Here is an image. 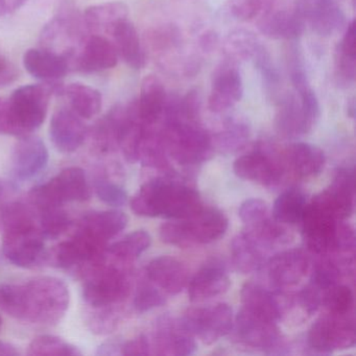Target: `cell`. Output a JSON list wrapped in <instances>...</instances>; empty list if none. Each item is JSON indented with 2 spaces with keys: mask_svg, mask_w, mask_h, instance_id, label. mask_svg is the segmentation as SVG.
<instances>
[{
  "mask_svg": "<svg viewBox=\"0 0 356 356\" xmlns=\"http://www.w3.org/2000/svg\"><path fill=\"white\" fill-rule=\"evenodd\" d=\"M70 305L67 285L55 277H39L26 284H0V309L14 318L39 324L59 322Z\"/></svg>",
  "mask_w": 356,
  "mask_h": 356,
  "instance_id": "6da1fadb",
  "label": "cell"
},
{
  "mask_svg": "<svg viewBox=\"0 0 356 356\" xmlns=\"http://www.w3.org/2000/svg\"><path fill=\"white\" fill-rule=\"evenodd\" d=\"M200 193L193 187L172 178H157L145 183L131 200L137 216L183 220L203 208Z\"/></svg>",
  "mask_w": 356,
  "mask_h": 356,
  "instance_id": "7a4b0ae2",
  "label": "cell"
},
{
  "mask_svg": "<svg viewBox=\"0 0 356 356\" xmlns=\"http://www.w3.org/2000/svg\"><path fill=\"white\" fill-rule=\"evenodd\" d=\"M61 82L26 85L8 99L10 135L26 136L40 128L47 118L51 95H63Z\"/></svg>",
  "mask_w": 356,
  "mask_h": 356,
  "instance_id": "3957f363",
  "label": "cell"
},
{
  "mask_svg": "<svg viewBox=\"0 0 356 356\" xmlns=\"http://www.w3.org/2000/svg\"><path fill=\"white\" fill-rule=\"evenodd\" d=\"M160 135L168 156L182 165L207 161L213 154V139L197 120H164Z\"/></svg>",
  "mask_w": 356,
  "mask_h": 356,
  "instance_id": "277c9868",
  "label": "cell"
},
{
  "mask_svg": "<svg viewBox=\"0 0 356 356\" xmlns=\"http://www.w3.org/2000/svg\"><path fill=\"white\" fill-rule=\"evenodd\" d=\"M228 218L216 208H202L191 218L175 220L160 227V238L178 248L213 243L228 230Z\"/></svg>",
  "mask_w": 356,
  "mask_h": 356,
  "instance_id": "5b68a950",
  "label": "cell"
},
{
  "mask_svg": "<svg viewBox=\"0 0 356 356\" xmlns=\"http://www.w3.org/2000/svg\"><path fill=\"white\" fill-rule=\"evenodd\" d=\"M83 16L81 17L74 8L64 7L61 13L43 28L40 35L41 49L51 51L64 58L74 70L76 57L88 37ZM89 33V32H88Z\"/></svg>",
  "mask_w": 356,
  "mask_h": 356,
  "instance_id": "8992f818",
  "label": "cell"
},
{
  "mask_svg": "<svg viewBox=\"0 0 356 356\" xmlns=\"http://www.w3.org/2000/svg\"><path fill=\"white\" fill-rule=\"evenodd\" d=\"M131 289L128 270L105 260L88 270L83 296L93 307H107L124 301Z\"/></svg>",
  "mask_w": 356,
  "mask_h": 356,
  "instance_id": "52a82bcc",
  "label": "cell"
},
{
  "mask_svg": "<svg viewBox=\"0 0 356 356\" xmlns=\"http://www.w3.org/2000/svg\"><path fill=\"white\" fill-rule=\"evenodd\" d=\"M90 187L84 170L70 168L45 184L35 187L31 200L40 211L61 207L65 202H84L90 197Z\"/></svg>",
  "mask_w": 356,
  "mask_h": 356,
  "instance_id": "ba28073f",
  "label": "cell"
},
{
  "mask_svg": "<svg viewBox=\"0 0 356 356\" xmlns=\"http://www.w3.org/2000/svg\"><path fill=\"white\" fill-rule=\"evenodd\" d=\"M3 251L8 260L20 268L39 266L47 258L44 236L34 222L5 229Z\"/></svg>",
  "mask_w": 356,
  "mask_h": 356,
  "instance_id": "9c48e42d",
  "label": "cell"
},
{
  "mask_svg": "<svg viewBox=\"0 0 356 356\" xmlns=\"http://www.w3.org/2000/svg\"><path fill=\"white\" fill-rule=\"evenodd\" d=\"M310 349L318 354H330L355 343V326L351 314H327L316 321L307 334Z\"/></svg>",
  "mask_w": 356,
  "mask_h": 356,
  "instance_id": "30bf717a",
  "label": "cell"
},
{
  "mask_svg": "<svg viewBox=\"0 0 356 356\" xmlns=\"http://www.w3.org/2000/svg\"><path fill=\"white\" fill-rule=\"evenodd\" d=\"M180 321L193 337H197L206 345H211L232 329V308L225 303L191 308Z\"/></svg>",
  "mask_w": 356,
  "mask_h": 356,
  "instance_id": "8fae6325",
  "label": "cell"
},
{
  "mask_svg": "<svg viewBox=\"0 0 356 356\" xmlns=\"http://www.w3.org/2000/svg\"><path fill=\"white\" fill-rule=\"evenodd\" d=\"M341 220L312 200L302 218V237L308 251L318 256L335 253L337 225Z\"/></svg>",
  "mask_w": 356,
  "mask_h": 356,
  "instance_id": "7c38bea8",
  "label": "cell"
},
{
  "mask_svg": "<svg viewBox=\"0 0 356 356\" xmlns=\"http://www.w3.org/2000/svg\"><path fill=\"white\" fill-rule=\"evenodd\" d=\"M233 170L239 178L264 186L279 184L285 174L282 153L268 147H258L237 158Z\"/></svg>",
  "mask_w": 356,
  "mask_h": 356,
  "instance_id": "4fadbf2b",
  "label": "cell"
},
{
  "mask_svg": "<svg viewBox=\"0 0 356 356\" xmlns=\"http://www.w3.org/2000/svg\"><path fill=\"white\" fill-rule=\"evenodd\" d=\"M293 11L322 37L332 36L346 26L345 14L337 0H297Z\"/></svg>",
  "mask_w": 356,
  "mask_h": 356,
  "instance_id": "5bb4252c",
  "label": "cell"
},
{
  "mask_svg": "<svg viewBox=\"0 0 356 356\" xmlns=\"http://www.w3.org/2000/svg\"><path fill=\"white\" fill-rule=\"evenodd\" d=\"M243 95V82L236 64L227 61L212 78L208 108L212 113H222L234 107Z\"/></svg>",
  "mask_w": 356,
  "mask_h": 356,
  "instance_id": "9a60e30c",
  "label": "cell"
},
{
  "mask_svg": "<svg viewBox=\"0 0 356 356\" xmlns=\"http://www.w3.org/2000/svg\"><path fill=\"white\" fill-rule=\"evenodd\" d=\"M309 258L303 250L291 249L273 256L268 262L272 286L281 291L299 284L309 270Z\"/></svg>",
  "mask_w": 356,
  "mask_h": 356,
  "instance_id": "2e32d148",
  "label": "cell"
},
{
  "mask_svg": "<svg viewBox=\"0 0 356 356\" xmlns=\"http://www.w3.org/2000/svg\"><path fill=\"white\" fill-rule=\"evenodd\" d=\"M314 201L337 220H345L351 216L354 208L353 168L337 170L330 186L316 195Z\"/></svg>",
  "mask_w": 356,
  "mask_h": 356,
  "instance_id": "e0dca14e",
  "label": "cell"
},
{
  "mask_svg": "<svg viewBox=\"0 0 356 356\" xmlns=\"http://www.w3.org/2000/svg\"><path fill=\"white\" fill-rule=\"evenodd\" d=\"M241 296L243 310L268 322H278L289 306L281 291L273 293L258 283H245Z\"/></svg>",
  "mask_w": 356,
  "mask_h": 356,
  "instance_id": "ac0fdd59",
  "label": "cell"
},
{
  "mask_svg": "<svg viewBox=\"0 0 356 356\" xmlns=\"http://www.w3.org/2000/svg\"><path fill=\"white\" fill-rule=\"evenodd\" d=\"M235 325L239 339L251 347L266 349L270 353L283 347L277 323L262 320L241 308Z\"/></svg>",
  "mask_w": 356,
  "mask_h": 356,
  "instance_id": "d6986e66",
  "label": "cell"
},
{
  "mask_svg": "<svg viewBox=\"0 0 356 356\" xmlns=\"http://www.w3.org/2000/svg\"><path fill=\"white\" fill-rule=\"evenodd\" d=\"M87 129L76 112L61 108L54 113L49 135L55 147L62 153H72L84 143Z\"/></svg>",
  "mask_w": 356,
  "mask_h": 356,
  "instance_id": "ffe728a7",
  "label": "cell"
},
{
  "mask_svg": "<svg viewBox=\"0 0 356 356\" xmlns=\"http://www.w3.org/2000/svg\"><path fill=\"white\" fill-rule=\"evenodd\" d=\"M49 162L47 145L39 137H20L13 153L15 176L20 180H30L40 174Z\"/></svg>",
  "mask_w": 356,
  "mask_h": 356,
  "instance_id": "44dd1931",
  "label": "cell"
},
{
  "mask_svg": "<svg viewBox=\"0 0 356 356\" xmlns=\"http://www.w3.org/2000/svg\"><path fill=\"white\" fill-rule=\"evenodd\" d=\"M118 54L111 41L101 35H91L85 41L76 57L74 70L95 74L116 66Z\"/></svg>",
  "mask_w": 356,
  "mask_h": 356,
  "instance_id": "7402d4cb",
  "label": "cell"
},
{
  "mask_svg": "<svg viewBox=\"0 0 356 356\" xmlns=\"http://www.w3.org/2000/svg\"><path fill=\"white\" fill-rule=\"evenodd\" d=\"M152 350L158 355L186 356L197 350L195 337L184 328L181 321L163 320L154 335Z\"/></svg>",
  "mask_w": 356,
  "mask_h": 356,
  "instance_id": "603a6c76",
  "label": "cell"
},
{
  "mask_svg": "<svg viewBox=\"0 0 356 356\" xmlns=\"http://www.w3.org/2000/svg\"><path fill=\"white\" fill-rule=\"evenodd\" d=\"M281 153L285 172H291L297 179L318 176L326 163L324 152L309 143H293Z\"/></svg>",
  "mask_w": 356,
  "mask_h": 356,
  "instance_id": "cb8c5ba5",
  "label": "cell"
},
{
  "mask_svg": "<svg viewBox=\"0 0 356 356\" xmlns=\"http://www.w3.org/2000/svg\"><path fill=\"white\" fill-rule=\"evenodd\" d=\"M147 278L165 295H178L188 283L186 266L172 256H160L145 268Z\"/></svg>",
  "mask_w": 356,
  "mask_h": 356,
  "instance_id": "d4e9b609",
  "label": "cell"
},
{
  "mask_svg": "<svg viewBox=\"0 0 356 356\" xmlns=\"http://www.w3.org/2000/svg\"><path fill=\"white\" fill-rule=\"evenodd\" d=\"M230 283L225 266L220 262H209L202 266L189 281V299L201 302L218 297L228 291Z\"/></svg>",
  "mask_w": 356,
  "mask_h": 356,
  "instance_id": "484cf974",
  "label": "cell"
},
{
  "mask_svg": "<svg viewBox=\"0 0 356 356\" xmlns=\"http://www.w3.org/2000/svg\"><path fill=\"white\" fill-rule=\"evenodd\" d=\"M168 97L159 78L149 74L141 83L140 95L136 104L137 114L145 127L158 126L163 118Z\"/></svg>",
  "mask_w": 356,
  "mask_h": 356,
  "instance_id": "4316f807",
  "label": "cell"
},
{
  "mask_svg": "<svg viewBox=\"0 0 356 356\" xmlns=\"http://www.w3.org/2000/svg\"><path fill=\"white\" fill-rule=\"evenodd\" d=\"M306 24L295 11L266 12L258 22L261 34L273 40L297 41L303 35Z\"/></svg>",
  "mask_w": 356,
  "mask_h": 356,
  "instance_id": "83f0119b",
  "label": "cell"
},
{
  "mask_svg": "<svg viewBox=\"0 0 356 356\" xmlns=\"http://www.w3.org/2000/svg\"><path fill=\"white\" fill-rule=\"evenodd\" d=\"M24 66L31 76L43 83L60 82L70 70L64 58L43 49L26 51Z\"/></svg>",
  "mask_w": 356,
  "mask_h": 356,
  "instance_id": "f1b7e54d",
  "label": "cell"
},
{
  "mask_svg": "<svg viewBox=\"0 0 356 356\" xmlns=\"http://www.w3.org/2000/svg\"><path fill=\"white\" fill-rule=\"evenodd\" d=\"M276 129L282 136L296 138L312 132L302 110L299 97L287 93L277 99Z\"/></svg>",
  "mask_w": 356,
  "mask_h": 356,
  "instance_id": "f546056e",
  "label": "cell"
},
{
  "mask_svg": "<svg viewBox=\"0 0 356 356\" xmlns=\"http://www.w3.org/2000/svg\"><path fill=\"white\" fill-rule=\"evenodd\" d=\"M129 8L122 1L91 6L83 14L85 26L91 35H111L115 26L128 20Z\"/></svg>",
  "mask_w": 356,
  "mask_h": 356,
  "instance_id": "4dcf8cb0",
  "label": "cell"
},
{
  "mask_svg": "<svg viewBox=\"0 0 356 356\" xmlns=\"http://www.w3.org/2000/svg\"><path fill=\"white\" fill-rule=\"evenodd\" d=\"M111 35L118 56L124 63L133 70H143L147 64V55L134 24L124 20L115 26Z\"/></svg>",
  "mask_w": 356,
  "mask_h": 356,
  "instance_id": "1f68e13d",
  "label": "cell"
},
{
  "mask_svg": "<svg viewBox=\"0 0 356 356\" xmlns=\"http://www.w3.org/2000/svg\"><path fill=\"white\" fill-rule=\"evenodd\" d=\"M262 249L264 248L247 233L243 232L237 235L233 239L231 245V253L235 268L243 274H250L259 270L266 264V256Z\"/></svg>",
  "mask_w": 356,
  "mask_h": 356,
  "instance_id": "d6a6232c",
  "label": "cell"
},
{
  "mask_svg": "<svg viewBox=\"0 0 356 356\" xmlns=\"http://www.w3.org/2000/svg\"><path fill=\"white\" fill-rule=\"evenodd\" d=\"M128 225V216L118 210L92 212L85 216L81 228L88 231L102 241H109L122 232Z\"/></svg>",
  "mask_w": 356,
  "mask_h": 356,
  "instance_id": "836d02e7",
  "label": "cell"
},
{
  "mask_svg": "<svg viewBox=\"0 0 356 356\" xmlns=\"http://www.w3.org/2000/svg\"><path fill=\"white\" fill-rule=\"evenodd\" d=\"M63 95L70 101L72 111L83 120H90L101 111L103 105L101 92L92 87L74 83L64 87Z\"/></svg>",
  "mask_w": 356,
  "mask_h": 356,
  "instance_id": "e575fe53",
  "label": "cell"
},
{
  "mask_svg": "<svg viewBox=\"0 0 356 356\" xmlns=\"http://www.w3.org/2000/svg\"><path fill=\"white\" fill-rule=\"evenodd\" d=\"M307 207L305 193L298 188L283 191L273 206V218L283 225L301 222Z\"/></svg>",
  "mask_w": 356,
  "mask_h": 356,
  "instance_id": "d590c367",
  "label": "cell"
},
{
  "mask_svg": "<svg viewBox=\"0 0 356 356\" xmlns=\"http://www.w3.org/2000/svg\"><path fill=\"white\" fill-rule=\"evenodd\" d=\"M260 41L254 33L248 30H236L225 39L222 49L227 60L232 63L252 60L259 49Z\"/></svg>",
  "mask_w": 356,
  "mask_h": 356,
  "instance_id": "8d00e7d4",
  "label": "cell"
},
{
  "mask_svg": "<svg viewBox=\"0 0 356 356\" xmlns=\"http://www.w3.org/2000/svg\"><path fill=\"white\" fill-rule=\"evenodd\" d=\"M245 232L264 249L285 245L291 237L283 224L276 220H270L268 216L259 222L248 225Z\"/></svg>",
  "mask_w": 356,
  "mask_h": 356,
  "instance_id": "74e56055",
  "label": "cell"
},
{
  "mask_svg": "<svg viewBox=\"0 0 356 356\" xmlns=\"http://www.w3.org/2000/svg\"><path fill=\"white\" fill-rule=\"evenodd\" d=\"M152 237L147 231L137 230L109 247L110 255L118 261L129 264L149 249Z\"/></svg>",
  "mask_w": 356,
  "mask_h": 356,
  "instance_id": "f35d334b",
  "label": "cell"
},
{
  "mask_svg": "<svg viewBox=\"0 0 356 356\" xmlns=\"http://www.w3.org/2000/svg\"><path fill=\"white\" fill-rule=\"evenodd\" d=\"M250 127L241 120H230L213 139L218 149L229 153L238 151L249 140Z\"/></svg>",
  "mask_w": 356,
  "mask_h": 356,
  "instance_id": "ab89813d",
  "label": "cell"
},
{
  "mask_svg": "<svg viewBox=\"0 0 356 356\" xmlns=\"http://www.w3.org/2000/svg\"><path fill=\"white\" fill-rule=\"evenodd\" d=\"M254 65L261 74L262 83L266 87V95H270L274 101L280 97L278 95L280 88L281 78L278 70L275 67L270 54L264 45H260L253 59Z\"/></svg>",
  "mask_w": 356,
  "mask_h": 356,
  "instance_id": "60d3db41",
  "label": "cell"
},
{
  "mask_svg": "<svg viewBox=\"0 0 356 356\" xmlns=\"http://www.w3.org/2000/svg\"><path fill=\"white\" fill-rule=\"evenodd\" d=\"M322 303L329 314L346 316L353 312L354 295L348 285L337 284L324 291Z\"/></svg>",
  "mask_w": 356,
  "mask_h": 356,
  "instance_id": "b9f144b4",
  "label": "cell"
},
{
  "mask_svg": "<svg viewBox=\"0 0 356 356\" xmlns=\"http://www.w3.org/2000/svg\"><path fill=\"white\" fill-rule=\"evenodd\" d=\"M30 355H81L78 348L53 335L36 337L29 347Z\"/></svg>",
  "mask_w": 356,
  "mask_h": 356,
  "instance_id": "7bdbcfd3",
  "label": "cell"
},
{
  "mask_svg": "<svg viewBox=\"0 0 356 356\" xmlns=\"http://www.w3.org/2000/svg\"><path fill=\"white\" fill-rule=\"evenodd\" d=\"M335 79L339 86L349 87L355 82L356 51L337 45L334 54Z\"/></svg>",
  "mask_w": 356,
  "mask_h": 356,
  "instance_id": "ee69618b",
  "label": "cell"
},
{
  "mask_svg": "<svg viewBox=\"0 0 356 356\" xmlns=\"http://www.w3.org/2000/svg\"><path fill=\"white\" fill-rule=\"evenodd\" d=\"M40 212L39 229L44 238H57L70 228V218L61 207L49 208Z\"/></svg>",
  "mask_w": 356,
  "mask_h": 356,
  "instance_id": "f6af8a7d",
  "label": "cell"
},
{
  "mask_svg": "<svg viewBox=\"0 0 356 356\" xmlns=\"http://www.w3.org/2000/svg\"><path fill=\"white\" fill-rule=\"evenodd\" d=\"M165 302V293L151 281H143L137 287L134 298V307L140 314L160 307L164 305Z\"/></svg>",
  "mask_w": 356,
  "mask_h": 356,
  "instance_id": "bcb514c9",
  "label": "cell"
},
{
  "mask_svg": "<svg viewBox=\"0 0 356 356\" xmlns=\"http://www.w3.org/2000/svg\"><path fill=\"white\" fill-rule=\"evenodd\" d=\"M287 67H289V79L295 91H300L310 86L304 64L303 54L299 47L291 45L287 51Z\"/></svg>",
  "mask_w": 356,
  "mask_h": 356,
  "instance_id": "7dc6e473",
  "label": "cell"
},
{
  "mask_svg": "<svg viewBox=\"0 0 356 356\" xmlns=\"http://www.w3.org/2000/svg\"><path fill=\"white\" fill-rule=\"evenodd\" d=\"M264 9V0H229L227 3V11L238 22H250L257 17Z\"/></svg>",
  "mask_w": 356,
  "mask_h": 356,
  "instance_id": "c3c4849f",
  "label": "cell"
},
{
  "mask_svg": "<svg viewBox=\"0 0 356 356\" xmlns=\"http://www.w3.org/2000/svg\"><path fill=\"white\" fill-rule=\"evenodd\" d=\"M97 197L110 206L124 205L128 202V193L120 185L109 180H99L95 184Z\"/></svg>",
  "mask_w": 356,
  "mask_h": 356,
  "instance_id": "681fc988",
  "label": "cell"
},
{
  "mask_svg": "<svg viewBox=\"0 0 356 356\" xmlns=\"http://www.w3.org/2000/svg\"><path fill=\"white\" fill-rule=\"evenodd\" d=\"M238 216L245 224H254L268 216V205L262 200H247L239 207Z\"/></svg>",
  "mask_w": 356,
  "mask_h": 356,
  "instance_id": "f907efd6",
  "label": "cell"
},
{
  "mask_svg": "<svg viewBox=\"0 0 356 356\" xmlns=\"http://www.w3.org/2000/svg\"><path fill=\"white\" fill-rule=\"evenodd\" d=\"M355 250V233L353 227L341 220L337 225L335 253L354 255Z\"/></svg>",
  "mask_w": 356,
  "mask_h": 356,
  "instance_id": "816d5d0a",
  "label": "cell"
},
{
  "mask_svg": "<svg viewBox=\"0 0 356 356\" xmlns=\"http://www.w3.org/2000/svg\"><path fill=\"white\" fill-rule=\"evenodd\" d=\"M322 291L309 283L298 293L296 301L307 316H312L322 304Z\"/></svg>",
  "mask_w": 356,
  "mask_h": 356,
  "instance_id": "f5cc1de1",
  "label": "cell"
},
{
  "mask_svg": "<svg viewBox=\"0 0 356 356\" xmlns=\"http://www.w3.org/2000/svg\"><path fill=\"white\" fill-rule=\"evenodd\" d=\"M124 355H149L152 354L151 341L145 335L129 341L122 347Z\"/></svg>",
  "mask_w": 356,
  "mask_h": 356,
  "instance_id": "db71d44e",
  "label": "cell"
},
{
  "mask_svg": "<svg viewBox=\"0 0 356 356\" xmlns=\"http://www.w3.org/2000/svg\"><path fill=\"white\" fill-rule=\"evenodd\" d=\"M18 79L17 68L7 58L0 56V88L9 86Z\"/></svg>",
  "mask_w": 356,
  "mask_h": 356,
  "instance_id": "11a10c76",
  "label": "cell"
},
{
  "mask_svg": "<svg viewBox=\"0 0 356 356\" xmlns=\"http://www.w3.org/2000/svg\"><path fill=\"white\" fill-rule=\"evenodd\" d=\"M26 3V0H0V17L14 13Z\"/></svg>",
  "mask_w": 356,
  "mask_h": 356,
  "instance_id": "9f6ffc18",
  "label": "cell"
},
{
  "mask_svg": "<svg viewBox=\"0 0 356 356\" xmlns=\"http://www.w3.org/2000/svg\"><path fill=\"white\" fill-rule=\"evenodd\" d=\"M0 134L10 135L8 99L0 97Z\"/></svg>",
  "mask_w": 356,
  "mask_h": 356,
  "instance_id": "6f0895ef",
  "label": "cell"
},
{
  "mask_svg": "<svg viewBox=\"0 0 356 356\" xmlns=\"http://www.w3.org/2000/svg\"><path fill=\"white\" fill-rule=\"evenodd\" d=\"M218 44V35L213 32H207L200 39V47L204 51H211Z\"/></svg>",
  "mask_w": 356,
  "mask_h": 356,
  "instance_id": "680465c9",
  "label": "cell"
},
{
  "mask_svg": "<svg viewBox=\"0 0 356 356\" xmlns=\"http://www.w3.org/2000/svg\"><path fill=\"white\" fill-rule=\"evenodd\" d=\"M18 354L19 352L13 345L7 341H0V355L16 356Z\"/></svg>",
  "mask_w": 356,
  "mask_h": 356,
  "instance_id": "91938a15",
  "label": "cell"
},
{
  "mask_svg": "<svg viewBox=\"0 0 356 356\" xmlns=\"http://www.w3.org/2000/svg\"><path fill=\"white\" fill-rule=\"evenodd\" d=\"M348 115L350 116V118H353L354 114H355V99H354V97H352L351 99H350L349 102H348Z\"/></svg>",
  "mask_w": 356,
  "mask_h": 356,
  "instance_id": "94428289",
  "label": "cell"
},
{
  "mask_svg": "<svg viewBox=\"0 0 356 356\" xmlns=\"http://www.w3.org/2000/svg\"><path fill=\"white\" fill-rule=\"evenodd\" d=\"M3 191H5V189H3V185H1V186H0V195H3Z\"/></svg>",
  "mask_w": 356,
  "mask_h": 356,
  "instance_id": "6125c7cd",
  "label": "cell"
},
{
  "mask_svg": "<svg viewBox=\"0 0 356 356\" xmlns=\"http://www.w3.org/2000/svg\"><path fill=\"white\" fill-rule=\"evenodd\" d=\"M351 3H353V7H354V5H355V0H351Z\"/></svg>",
  "mask_w": 356,
  "mask_h": 356,
  "instance_id": "be15d7a7",
  "label": "cell"
},
{
  "mask_svg": "<svg viewBox=\"0 0 356 356\" xmlns=\"http://www.w3.org/2000/svg\"><path fill=\"white\" fill-rule=\"evenodd\" d=\"M0 326H1V318H0Z\"/></svg>",
  "mask_w": 356,
  "mask_h": 356,
  "instance_id": "e7e4bbea",
  "label": "cell"
}]
</instances>
